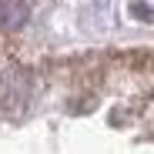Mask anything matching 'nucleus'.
Returning a JSON list of instances; mask_svg holds the SVG:
<instances>
[{
	"label": "nucleus",
	"instance_id": "1",
	"mask_svg": "<svg viewBox=\"0 0 154 154\" xmlns=\"http://www.w3.org/2000/svg\"><path fill=\"white\" fill-rule=\"evenodd\" d=\"M27 20V0H0V30H17Z\"/></svg>",
	"mask_w": 154,
	"mask_h": 154
}]
</instances>
